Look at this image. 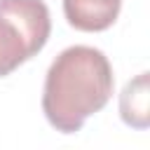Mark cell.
<instances>
[{
    "label": "cell",
    "instance_id": "7a4b0ae2",
    "mask_svg": "<svg viewBox=\"0 0 150 150\" xmlns=\"http://www.w3.org/2000/svg\"><path fill=\"white\" fill-rule=\"evenodd\" d=\"M49 33L52 19L42 0H0V77L35 56Z\"/></svg>",
    "mask_w": 150,
    "mask_h": 150
},
{
    "label": "cell",
    "instance_id": "277c9868",
    "mask_svg": "<svg viewBox=\"0 0 150 150\" xmlns=\"http://www.w3.org/2000/svg\"><path fill=\"white\" fill-rule=\"evenodd\" d=\"M150 89H148V73L136 75L129 80L120 94V115L134 129H148L150 124Z\"/></svg>",
    "mask_w": 150,
    "mask_h": 150
},
{
    "label": "cell",
    "instance_id": "3957f363",
    "mask_svg": "<svg viewBox=\"0 0 150 150\" xmlns=\"http://www.w3.org/2000/svg\"><path fill=\"white\" fill-rule=\"evenodd\" d=\"M122 0H63L68 23L84 33H98L115 23Z\"/></svg>",
    "mask_w": 150,
    "mask_h": 150
},
{
    "label": "cell",
    "instance_id": "6da1fadb",
    "mask_svg": "<svg viewBox=\"0 0 150 150\" xmlns=\"http://www.w3.org/2000/svg\"><path fill=\"white\" fill-rule=\"evenodd\" d=\"M115 77L108 56L87 45L63 49L49 66L42 89V112L61 134H75L87 117L112 96Z\"/></svg>",
    "mask_w": 150,
    "mask_h": 150
}]
</instances>
